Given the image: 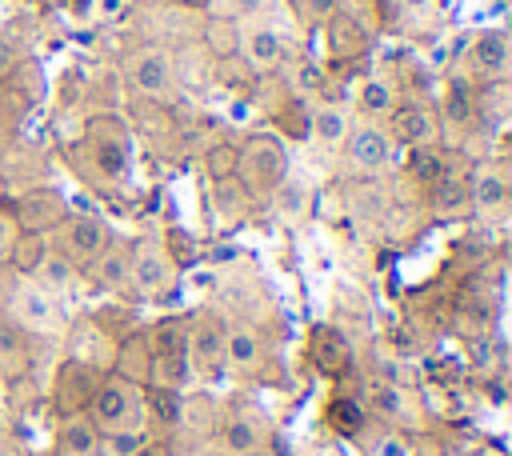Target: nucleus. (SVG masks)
<instances>
[{
	"label": "nucleus",
	"instance_id": "obj_1",
	"mask_svg": "<svg viewBox=\"0 0 512 456\" xmlns=\"http://www.w3.org/2000/svg\"><path fill=\"white\" fill-rule=\"evenodd\" d=\"M188 380V336L176 320L156 328V384L180 388Z\"/></svg>",
	"mask_w": 512,
	"mask_h": 456
},
{
	"label": "nucleus",
	"instance_id": "obj_2",
	"mask_svg": "<svg viewBox=\"0 0 512 456\" xmlns=\"http://www.w3.org/2000/svg\"><path fill=\"white\" fill-rule=\"evenodd\" d=\"M136 416V388L132 384H120V380H108L96 396H92V420L108 432L124 428L128 420Z\"/></svg>",
	"mask_w": 512,
	"mask_h": 456
},
{
	"label": "nucleus",
	"instance_id": "obj_3",
	"mask_svg": "<svg viewBox=\"0 0 512 456\" xmlns=\"http://www.w3.org/2000/svg\"><path fill=\"white\" fill-rule=\"evenodd\" d=\"M468 64L484 80L504 76V68H508V40H504V32H480L472 40V48H468Z\"/></svg>",
	"mask_w": 512,
	"mask_h": 456
},
{
	"label": "nucleus",
	"instance_id": "obj_4",
	"mask_svg": "<svg viewBox=\"0 0 512 456\" xmlns=\"http://www.w3.org/2000/svg\"><path fill=\"white\" fill-rule=\"evenodd\" d=\"M132 84H136L140 92H148V96L168 92V84H172V64H168V56H164V52H140V56H132Z\"/></svg>",
	"mask_w": 512,
	"mask_h": 456
},
{
	"label": "nucleus",
	"instance_id": "obj_5",
	"mask_svg": "<svg viewBox=\"0 0 512 456\" xmlns=\"http://www.w3.org/2000/svg\"><path fill=\"white\" fill-rule=\"evenodd\" d=\"M68 248H72V256H80V260H96V256L108 248V228H104V220H96V216H76V220L68 224Z\"/></svg>",
	"mask_w": 512,
	"mask_h": 456
},
{
	"label": "nucleus",
	"instance_id": "obj_6",
	"mask_svg": "<svg viewBox=\"0 0 512 456\" xmlns=\"http://www.w3.org/2000/svg\"><path fill=\"white\" fill-rule=\"evenodd\" d=\"M348 156H352L356 168L376 172V168L388 164V136L376 132V128H356L352 132V144H348Z\"/></svg>",
	"mask_w": 512,
	"mask_h": 456
},
{
	"label": "nucleus",
	"instance_id": "obj_7",
	"mask_svg": "<svg viewBox=\"0 0 512 456\" xmlns=\"http://www.w3.org/2000/svg\"><path fill=\"white\" fill-rule=\"evenodd\" d=\"M312 360H316L320 372L336 376V372H344V364H348V348H344V340H340L332 328H316V332H312Z\"/></svg>",
	"mask_w": 512,
	"mask_h": 456
},
{
	"label": "nucleus",
	"instance_id": "obj_8",
	"mask_svg": "<svg viewBox=\"0 0 512 456\" xmlns=\"http://www.w3.org/2000/svg\"><path fill=\"white\" fill-rule=\"evenodd\" d=\"M392 132L404 140V144H424V140H432V116L424 112V108H416V104H404V108H396L392 112Z\"/></svg>",
	"mask_w": 512,
	"mask_h": 456
},
{
	"label": "nucleus",
	"instance_id": "obj_9",
	"mask_svg": "<svg viewBox=\"0 0 512 456\" xmlns=\"http://www.w3.org/2000/svg\"><path fill=\"white\" fill-rule=\"evenodd\" d=\"M280 52H284V44L272 28H248L244 32V56L252 68H272L280 60Z\"/></svg>",
	"mask_w": 512,
	"mask_h": 456
},
{
	"label": "nucleus",
	"instance_id": "obj_10",
	"mask_svg": "<svg viewBox=\"0 0 512 456\" xmlns=\"http://www.w3.org/2000/svg\"><path fill=\"white\" fill-rule=\"evenodd\" d=\"M220 356H224V336H220L216 324L204 320V324L192 332V360H196L204 372H212V368L220 364Z\"/></svg>",
	"mask_w": 512,
	"mask_h": 456
},
{
	"label": "nucleus",
	"instance_id": "obj_11",
	"mask_svg": "<svg viewBox=\"0 0 512 456\" xmlns=\"http://www.w3.org/2000/svg\"><path fill=\"white\" fill-rule=\"evenodd\" d=\"M136 284L144 288V292H160L168 280H172V272H168V264H164V256L160 252H152V248H144L140 256H136Z\"/></svg>",
	"mask_w": 512,
	"mask_h": 456
},
{
	"label": "nucleus",
	"instance_id": "obj_12",
	"mask_svg": "<svg viewBox=\"0 0 512 456\" xmlns=\"http://www.w3.org/2000/svg\"><path fill=\"white\" fill-rule=\"evenodd\" d=\"M248 164L260 172V180H280V168H284V160H280V144L268 140V136L252 140V144H248Z\"/></svg>",
	"mask_w": 512,
	"mask_h": 456
},
{
	"label": "nucleus",
	"instance_id": "obj_13",
	"mask_svg": "<svg viewBox=\"0 0 512 456\" xmlns=\"http://www.w3.org/2000/svg\"><path fill=\"white\" fill-rule=\"evenodd\" d=\"M328 20H332V28H328V32H332V48H336V52H360V48L368 44L364 28H360L352 16H340V12H332Z\"/></svg>",
	"mask_w": 512,
	"mask_h": 456
},
{
	"label": "nucleus",
	"instance_id": "obj_14",
	"mask_svg": "<svg viewBox=\"0 0 512 456\" xmlns=\"http://www.w3.org/2000/svg\"><path fill=\"white\" fill-rule=\"evenodd\" d=\"M408 172H412L416 180H424V184H436V180L444 176V156L432 152V148H424V144H416L412 156H408Z\"/></svg>",
	"mask_w": 512,
	"mask_h": 456
},
{
	"label": "nucleus",
	"instance_id": "obj_15",
	"mask_svg": "<svg viewBox=\"0 0 512 456\" xmlns=\"http://www.w3.org/2000/svg\"><path fill=\"white\" fill-rule=\"evenodd\" d=\"M328 420H332V428H336V432L352 436V432H360V424H364V412H360V404H356V400L340 396V400H332V408H328Z\"/></svg>",
	"mask_w": 512,
	"mask_h": 456
},
{
	"label": "nucleus",
	"instance_id": "obj_16",
	"mask_svg": "<svg viewBox=\"0 0 512 456\" xmlns=\"http://www.w3.org/2000/svg\"><path fill=\"white\" fill-rule=\"evenodd\" d=\"M224 356H228L236 368H248V364H256L260 344H256V336H252V332H232V336L224 340Z\"/></svg>",
	"mask_w": 512,
	"mask_h": 456
},
{
	"label": "nucleus",
	"instance_id": "obj_17",
	"mask_svg": "<svg viewBox=\"0 0 512 456\" xmlns=\"http://www.w3.org/2000/svg\"><path fill=\"white\" fill-rule=\"evenodd\" d=\"M152 416H156L164 428H172V424L180 420V392L156 384V388H152Z\"/></svg>",
	"mask_w": 512,
	"mask_h": 456
},
{
	"label": "nucleus",
	"instance_id": "obj_18",
	"mask_svg": "<svg viewBox=\"0 0 512 456\" xmlns=\"http://www.w3.org/2000/svg\"><path fill=\"white\" fill-rule=\"evenodd\" d=\"M444 116H448V124H468L472 120V96H468L464 84H448V92H444Z\"/></svg>",
	"mask_w": 512,
	"mask_h": 456
},
{
	"label": "nucleus",
	"instance_id": "obj_19",
	"mask_svg": "<svg viewBox=\"0 0 512 456\" xmlns=\"http://www.w3.org/2000/svg\"><path fill=\"white\" fill-rule=\"evenodd\" d=\"M308 124H312V132H316L320 140H340V136L348 132V120H344V112H340V108H320Z\"/></svg>",
	"mask_w": 512,
	"mask_h": 456
},
{
	"label": "nucleus",
	"instance_id": "obj_20",
	"mask_svg": "<svg viewBox=\"0 0 512 456\" xmlns=\"http://www.w3.org/2000/svg\"><path fill=\"white\" fill-rule=\"evenodd\" d=\"M504 196H508V188H504V180H500V176H480V180H476V188H472V200H476L480 208H500V204H504Z\"/></svg>",
	"mask_w": 512,
	"mask_h": 456
},
{
	"label": "nucleus",
	"instance_id": "obj_21",
	"mask_svg": "<svg viewBox=\"0 0 512 456\" xmlns=\"http://www.w3.org/2000/svg\"><path fill=\"white\" fill-rule=\"evenodd\" d=\"M224 444L232 452H248V448H256V428L248 420H228L224 424Z\"/></svg>",
	"mask_w": 512,
	"mask_h": 456
},
{
	"label": "nucleus",
	"instance_id": "obj_22",
	"mask_svg": "<svg viewBox=\"0 0 512 456\" xmlns=\"http://www.w3.org/2000/svg\"><path fill=\"white\" fill-rule=\"evenodd\" d=\"M360 104H364V112H388L392 108V88L380 84V80H368L360 88Z\"/></svg>",
	"mask_w": 512,
	"mask_h": 456
},
{
	"label": "nucleus",
	"instance_id": "obj_23",
	"mask_svg": "<svg viewBox=\"0 0 512 456\" xmlns=\"http://www.w3.org/2000/svg\"><path fill=\"white\" fill-rule=\"evenodd\" d=\"M96 164L108 172V176H120L128 168V156H124V144L108 140V144H96Z\"/></svg>",
	"mask_w": 512,
	"mask_h": 456
},
{
	"label": "nucleus",
	"instance_id": "obj_24",
	"mask_svg": "<svg viewBox=\"0 0 512 456\" xmlns=\"http://www.w3.org/2000/svg\"><path fill=\"white\" fill-rule=\"evenodd\" d=\"M96 272H100L104 284H120V280L128 276V260H124L120 252H100V256H96Z\"/></svg>",
	"mask_w": 512,
	"mask_h": 456
},
{
	"label": "nucleus",
	"instance_id": "obj_25",
	"mask_svg": "<svg viewBox=\"0 0 512 456\" xmlns=\"http://www.w3.org/2000/svg\"><path fill=\"white\" fill-rule=\"evenodd\" d=\"M208 168H212V176H228V172L240 168V152H236L232 144H216V148L208 152Z\"/></svg>",
	"mask_w": 512,
	"mask_h": 456
},
{
	"label": "nucleus",
	"instance_id": "obj_26",
	"mask_svg": "<svg viewBox=\"0 0 512 456\" xmlns=\"http://www.w3.org/2000/svg\"><path fill=\"white\" fill-rule=\"evenodd\" d=\"M44 260H48L44 240H40V236H24V240H20V256H16V264H20L24 272H36Z\"/></svg>",
	"mask_w": 512,
	"mask_h": 456
},
{
	"label": "nucleus",
	"instance_id": "obj_27",
	"mask_svg": "<svg viewBox=\"0 0 512 456\" xmlns=\"http://www.w3.org/2000/svg\"><path fill=\"white\" fill-rule=\"evenodd\" d=\"M92 444H96L92 424H68V428H64V448H68V452L84 456V452H92Z\"/></svg>",
	"mask_w": 512,
	"mask_h": 456
},
{
	"label": "nucleus",
	"instance_id": "obj_28",
	"mask_svg": "<svg viewBox=\"0 0 512 456\" xmlns=\"http://www.w3.org/2000/svg\"><path fill=\"white\" fill-rule=\"evenodd\" d=\"M464 196H468V188H464L456 176H440V180H436V200H440V208H460Z\"/></svg>",
	"mask_w": 512,
	"mask_h": 456
},
{
	"label": "nucleus",
	"instance_id": "obj_29",
	"mask_svg": "<svg viewBox=\"0 0 512 456\" xmlns=\"http://www.w3.org/2000/svg\"><path fill=\"white\" fill-rule=\"evenodd\" d=\"M20 312H24L36 328H44V324H48V316H52V308H48V300H44L40 292H24V296H20Z\"/></svg>",
	"mask_w": 512,
	"mask_h": 456
},
{
	"label": "nucleus",
	"instance_id": "obj_30",
	"mask_svg": "<svg viewBox=\"0 0 512 456\" xmlns=\"http://www.w3.org/2000/svg\"><path fill=\"white\" fill-rule=\"evenodd\" d=\"M372 404H376L380 412L396 416V412H400V392H396L392 384H376V388H372Z\"/></svg>",
	"mask_w": 512,
	"mask_h": 456
},
{
	"label": "nucleus",
	"instance_id": "obj_31",
	"mask_svg": "<svg viewBox=\"0 0 512 456\" xmlns=\"http://www.w3.org/2000/svg\"><path fill=\"white\" fill-rule=\"evenodd\" d=\"M20 348H24L20 328H16L12 320H0V356H12V352H20Z\"/></svg>",
	"mask_w": 512,
	"mask_h": 456
},
{
	"label": "nucleus",
	"instance_id": "obj_32",
	"mask_svg": "<svg viewBox=\"0 0 512 456\" xmlns=\"http://www.w3.org/2000/svg\"><path fill=\"white\" fill-rule=\"evenodd\" d=\"M280 208H284V212H300V208H304V188H300L296 180H284V184H280Z\"/></svg>",
	"mask_w": 512,
	"mask_h": 456
},
{
	"label": "nucleus",
	"instance_id": "obj_33",
	"mask_svg": "<svg viewBox=\"0 0 512 456\" xmlns=\"http://www.w3.org/2000/svg\"><path fill=\"white\" fill-rule=\"evenodd\" d=\"M300 8H304L312 20H328V16L340 8V0H300Z\"/></svg>",
	"mask_w": 512,
	"mask_h": 456
},
{
	"label": "nucleus",
	"instance_id": "obj_34",
	"mask_svg": "<svg viewBox=\"0 0 512 456\" xmlns=\"http://www.w3.org/2000/svg\"><path fill=\"white\" fill-rule=\"evenodd\" d=\"M116 452H120V456H132V452H140V436H136V432H128V436H116Z\"/></svg>",
	"mask_w": 512,
	"mask_h": 456
},
{
	"label": "nucleus",
	"instance_id": "obj_35",
	"mask_svg": "<svg viewBox=\"0 0 512 456\" xmlns=\"http://www.w3.org/2000/svg\"><path fill=\"white\" fill-rule=\"evenodd\" d=\"M40 268H48L52 280H64V276H68V264H64V260H44Z\"/></svg>",
	"mask_w": 512,
	"mask_h": 456
},
{
	"label": "nucleus",
	"instance_id": "obj_36",
	"mask_svg": "<svg viewBox=\"0 0 512 456\" xmlns=\"http://www.w3.org/2000/svg\"><path fill=\"white\" fill-rule=\"evenodd\" d=\"M236 8L240 12H256V8H264V0H236Z\"/></svg>",
	"mask_w": 512,
	"mask_h": 456
},
{
	"label": "nucleus",
	"instance_id": "obj_37",
	"mask_svg": "<svg viewBox=\"0 0 512 456\" xmlns=\"http://www.w3.org/2000/svg\"><path fill=\"white\" fill-rule=\"evenodd\" d=\"M132 456H168V452H160V448H140V452H132Z\"/></svg>",
	"mask_w": 512,
	"mask_h": 456
},
{
	"label": "nucleus",
	"instance_id": "obj_38",
	"mask_svg": "<svg viewBox=\"0 0 512 456\" xmlns=\"http://www.w3.org/2000/svg\"><path fill=\"white\" fill-rule=\"evenodd\" d=\"M404 8H428V0H404Z\"/></svg>",
	"mask_w": 512,
	"mask_h": 456
}]
</instances>
